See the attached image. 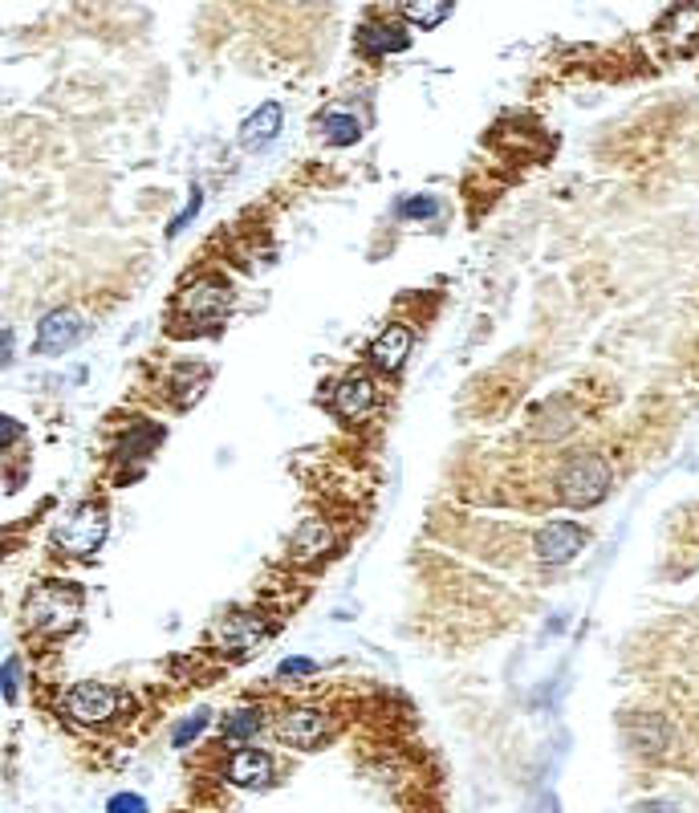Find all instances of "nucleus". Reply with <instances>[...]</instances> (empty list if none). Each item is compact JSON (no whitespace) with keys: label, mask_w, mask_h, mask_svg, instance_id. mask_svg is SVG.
I'll use <instances>...</instances> for the list:
<instances>
[{"label":"nucleus","mask_w":699,"mask_h":813,"mask_svg":"<svg viewBox=\"0 0 699 813\" xmlns=\"http://www.w3.org/2000/svg\"><path fill=\"white\" fill-rule=\"evenodd\" d=\"M82 618V590L70 582H45L33 586L25 598V622L37 635H70Z\"/></svg>","instance_id":"1"},{"label":"nucleus","mask_w":699,"mask_h":813,"mask_svg":"<svg viewBox=\"0 0 699 813\" xmlns=\"http://www.w3.org/2000/svg\"><path fill=\"white\" fill-rule=\"evenodd\" d=\"M610 464L602 460V456H574L565 468H561V476H557V496L565 500L569 509H594V505H602L606 500V492H610Z\"/></svg>","instance_id":"2"},{"label":"nucleus","mask_w":699,"mask_h":813,"mask_svg":"<svg viewBox=\"0 0 699 813\" xmlns=\"http://www.w3.org/2000/svg\"><path fill=\"white\" fill-rule=\"evenodd\" d=\"M232 309V285L224 277H196L179 293V314L196 326H212Z\"/></svg>","instance_id":"3"},{"label":"nucleus","mask_w":699,"mask_h":813,"mask_svg":"<svg viewBox=\"0 0 699 813\" xmlns=\"http://www.w3.org/2000/svg\"><path fill=\"white\" fill-rule=\"evenodd\" d=\"M106 533H110L106 509H102V505H78V509L70 513V521L57 529V545L66 549V553H74V557H90V553L102 549Z\"/></svg>","instance_id":"4"},{"label":"nucleus","mask_w":699,"mask_h":813,"mask_svg":"<svg viewBox=\"0 0 699 813\" xmlns=\"http://www.w3.org/2000/svg\"><path fill=\"white\" fill-rule=\"evenodd\" d=\"M126 704H131V700H126L122 692H114V687H106V683H78L74 692L66 696V712L78 724H106Z\"/></svg>","instance_id":"5"},{"label":"nucleus","mask_w":699,"mask_h":813,"mask_svg":"<svg viewBox=\"0 0 699 813\" xmlns=\"http://www.w3.org/2000/svg\"><path fill=\"white\" fill-rule=\"evenodd\" d=\"M82 338H86V318L78 314V309H53V314H45L41 326H37L33 350L37 354H66Z\"/></svg>","instance_id":"6"},{"label":"nucleus","mask_w":699,"mask_h":813,"mask_svg":"<svg viewBox=\"0 0 699 813\" xmlns=\"http://www.w3.org/2000/svg\"><path fill=\"white\" fill-rule=\"evenodd\" d=\"M265 639H269V622L261 614H228L216 627V643L236 659L252 655Z\"/></svg>","instance_id":"7"},{"label":"nucleus","mask_w":699,"mask_h":813,"mask_svg":"<svg viewBox=\"0 0 699 813\" xmlns=\"http://www.w3.org/2000/svg\"><path fill=\"white\" fill-rule=\"evenodd\" d=\"M586 549V529H578L574 521H553L537 533V557L545 566H565Z\"/></svg>","instance_id":"8"},{"label":"nucleus","mask_w":699,"mask_h":813,"mask_svg":"<svg viewBox=\"0 0 699 813\" xmlns=\"http://www.w3.org/2000/svg\"><path fill=\"white\" fill-rule=\"evenodd\" d=\"M277 732H281V740H285V744H293V748H301V753H309V748H317V744L326 740L330 724H326V716H322V712H313V708H297V712L281 716Z\"/></svg>","instance_id":"9"},{"label":"nucleus","mask_w":699,"mask_h":813,"mask_svg":"<svg viewBox=\"0 0 699 813\" xmlns=\"http://www.w3.org/2000/svg\"><path fill=\"white\" fill-rule=\"evenodd\" d=\"M374 403H378V391H374V383L366 379V374H350V379H342L330 391V407L342 419H362L366 411H374Z\"/></svg>","instance_id":"10"},{"label":"nucleus","mask_w":699,"mask_h":813,"mask_svg":"<svg viewBox=\"0 0 699 813\" xmlns=\"http://www.w3.org/2000/svg\"><path fill=\"white\" fill-rule=\"evenodd\" d=\"M659 33L675 53H691L699 45V0H683V5H675L663 17Z\"/></svg>","instance_id":"11"},{"label":"nucleus","mask_w":699,"mask_h":813,"mask_svg":"<svg viewBox=\"0 0 699 813\" xmlns=\"http://www.w3.org/2000/svg\"><path fill=\"white\" fill-rule=\"evenodd\" d=\"M281 122H285L281 102H265L261 110H252V114L244 118V127H240V147H244V151H261V147H269V143L281 135Z\"/></svg>","instance_id":"12"},{"label":"nucleus","mask_w":699,"mask_h":813,"mask_svg":"<svg viewBox=\"0 0 699 813\" xmlns=\"http://www.w3.org/2000/svg\"><path fill=\"white\" fill-rule=\"evenodd\" d=\"M228 781L240 789H265L273 781V761L261 748H240V753L228 761Z\"/></svg>","instance_id":"13"},{"label":"nucleus","mask_w":699,"mask_h":813,"mask_svg":"<svg viewBox=\"0 0 699 813\" xmlns=\"http://www.w3.org/2000/svg\"><path fill=\"white\" fill-rule=\"evenodd\" d=\"M407 358H411V330L407 326H387L383 334L370 342V362L378 370H387V374L403 370Z\"/></svg>","instance_id":"14"},{"label":"nucleus","mask_w":699,"mask_h":813,"mask_svg":"<svg viewBox=\"0 0 699 813\" xmlns=\"http://www.w3.org/2000/svg\"><path fill=\"white\" fill-rule=\"evenodd\" d=\"M626 736H630V744L639 748V753H663V748L671 744V728H667V720H659V716L634 720V724L626 728Z\"/></svg>","instance_id":"15"},{"label":"nucleus","mask_w":699,"mask_h":813,"mask_svg":"<svg viewBox=\"0 0 699 813\" xmlns=\"http://www.w3.org/2000/svg\"><path fill=\"white\" fill-rule=\"evenodd\" d=\"M358 45L366 53H403L411 45V37L403 29H395V25H362Z\"/></svg>","instance_id":"16"},{"label":"nucleus","mask_w":699,"mask_h":813,"mask_svg":"<svg viewBox=\"0 0 699 813\" xmlns=\"http://www.w3.org/2000/svg\"><path fill=\"white\" fill-rule=\"evenodd\" d=\"M330 545H334V537H330V529H326L322 521H305V525L293 533V557H297V561L322 557Z\"/></svg>","instance_id":"17"},{"label":"nucleus","mask_w":699,"mask_h":813,"mask_svg":"<svg viewBox=\"0 0 699 813\" xmlns=\"http://www.w3.org/2000/svg\"><path fill=\"white\" fill-rule=\"evenodd\" d=\"M452 5L456 0H403V17L419 29H435L452 17Z\"/></svg>","instance_id":"18"},{"label":"nucleus","mask_w":699,"mask_h":813,"mask_svg":"<svg viewBox=\"0 0 699 813\" xmlns=\"http://www.w3.org/2000/svg\"><path fill=\"white\" fill-rule=\"evenodd\" d=\"M163 440V431L151 427V423H139L122 435V444H118V460H147L155 452V444Z\"/></svg>","instance_id":"19"},{"label":"nucleus","mask_w":699,"mask_h":813,"mask_svg":"<svg viewBox=\"0 0 699 813\" xmlns=\"http://www.w3.org/2000/svg\"><path fill=\"white\" fill-rule=\"evenodd\" d=\"M322 139L330 147H350V143L362 139V127H358V118H350V114H326L322 118Z\"/></svg>","instance_id":"20"},{"label":"nucleus","mask_w":699,"mask_h":813,"mask_svg":"<svg viewBox=\"0 0 699 813\" xmlns=\"http://www.w3.org/2000/svg\"><path fill=\"white\" fill-rule=\"evenodd\" d=\"M257 728H261V712L257 708H236V712H228V720H224V740H252L257 736Z\"/></svg>","instance_id":"21"},{"label":"nucleus","mask_w":699,"mask_h":813,"mask_svg":"<svg viewBox=\"0 0 699 813\" xmlns=\"http://www.w3.org/2000/svg\"><path fill=\"white\" fill-rule=\"evenodd\" d=\"M399 216H403V220H431V216H439V204H435L431 196H415V200H403V204H399Z\"/></svg>","instance_id":"22"},{"label":"nucleus","mask_w":699,"mask_h":813,"mask_svg":"<svg viewBox=\"0 0 699 813\" xmlns=\"http://www.w3.org/2000/svg\"><path fill=\"white\" fill-rule=\"evenodd\" d=\"M204 728H208V712H196L192 720H183V724H179V728L171 732V744H175V748H183V744H192V740H196V736H200Z\"/></svg>","instance_id":"23"},{"label":"nucleus","mask_w":699,"mask_h":813,"mask_svg":"<svg viewBox=\"0 0 699 813\" xmlns=\"http://www.w3.org/2000/svg\"><path fill=\"white\" fill-rule=\"evenodd\" d=\"M200 204H204V192H200V187H192V204H187V208H183V212H179V216H175V220H171V228H167V236H179V232H183V228H187V220H192V216H196V212H200Z\"/></svg>","instance_id":"24"},{"label":"nucleus","mask_w":699,"mask_h":813,"mask_svg":"<svg viewBox=\"0 0 699 813\" xmlns=\"http://www.w3.org/2000/svg\"><path fill=\"white\" fill-rule=\"evenodd\" d=\"M17 692H21V663H17V655H9L5 659V700L17 704Z\"/></svg>","instance_id":"25"},{"label":"nucleus","mask_w":699,"mask_h":813,"mask_svg":"<svg viewBox=\"0 0 699 813\" xmlns=\"http://www.w3.org/2000/svg\"><path fill=\"white\" fill-rule=\"evenodd\" d=\"M143 809H147V801L135 797V793H118V797H110V813H143Z\"/></svg>","instance_id":"26"},{"label":"nucleus","mask_w":699,"mask_h":813,"mask_svg":"<svg viewBox=\"0 0 699 813\" xmlns=\"http://www.w3.org/2000/svg\"><path fill=\"white\" fill-rule=\"evenodd\" d=\"M317 671V663L313 659H305V655H297V659H285L281 663V679H297V675H313Z\"/></svg>","instance_id":"27"},{"label":"nucleus","mask_w":699,"mask_h":813,"mask_svg":"<svg viewBox=\"0 0 699 813\" xmlns=\"http://www.w3.org/2000/svg\"><path fill=\"white\" fill-rule=\"evenodd\" d=\"M17 435H21V423H17L13 415H5V419H0V444H5V448H13V444H17Z\"/></svg>","instance_id":"28"},{"label":"nucleus","mask_w":699,"mask_h":813,"mask_svg":"<svg viewBox=\"0 0 699 813\" xmlns=\"http://www.w3.org/2000/svg\"><path fill=\"white\" fill-rule=\"evenodd\" d=\"M5 362H13V330L5 326Z\"/></svg>","instance_id":"29"}]
</instances>
